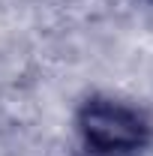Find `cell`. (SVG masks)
<instances>
[{
    "mask_svg": "<svg viewBox=\"0 0 153 156\" xmlns=\"http://www.w3.org/2000/svg\"><path fill=\"white\" fill-rule=\"evenodd\" d=\"M75 129L87 153L135 156L153 141V123L138 105L114 96H90L75 114Z\"/></svg>",
    "mask_w": 153,
    "mask_h": 156,
    "instance_id": "6da1fadb",
    "label": "cell"
},
{
    "mask_svg": "<svg viewBox=\"0 0 153 156\" xmlns=\"http://www.w3.org/2000/svg\"><path fill=\"white\" fill-rule=\"evenodd\" d=\"M87 156H99V153H87Z\"/></svg>",
    "mask_w": 153,
    "mask_h": 156,
    "instance_id": "7a4b0ae2",
    "label": "cell"
}]
</instances>
